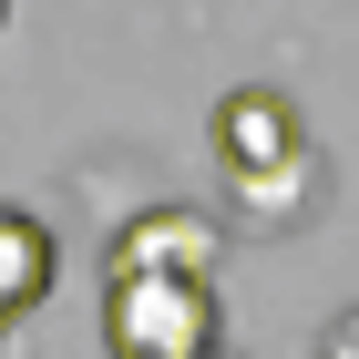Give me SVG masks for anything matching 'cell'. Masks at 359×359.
<instances>
[{
  "mask_svg": "<svg viewBox=\"0 0 359 359\" xmlns=\"http://www.w3.org/2000/svg\"><path fill=\"white\" fill-rule=\"evenodd\" d=\"M308 359H359V308H339V318H329V339H318Z\"/></svg>",
  "mask_w": 359,
  "mask_h": 359,
  "instance_id": "cell-6",
  "label": "cell"
},
{
  "mask_svg": "<svg viewBox=\"0 0 359 359\" xmlns=\"http://www.w3.org/2000/svg\"><path fill=\"white\" fill-rule=\"evenodd\" d=\"M216 257H226V226H216V216H195V205H154V216L113 226L103 287H134V277H195V287H216Z\"/></svg>",
  "mask_w": 359,
  "mask_h": 359,
  "instance_id": "cell-2",
  "label": "cell"
},
{
  "mask_svg": "<svg viewBox=\"0 0 359 359\" xmlns=\"http://www.w3.org/2000/svg\"><path fill=\"white\" fill-rule=\"evenodd\" d=\"M0 21H11V0H0Z\"/></svg>",
  "mask_w": 359,
  "mask_h": 359,
  "instance_id": "cell-7",
  "label": "cell"
},
{
  "mask_svg": "<svg viewBox=\"0 0 359 359\" xmlns=\"http://www.w3.org/2000/svg\"><path fill=\"white\" fill-rule=\"evenodd\" d=\"M298 154H308V134H298V113H287V93L247 83V93L216 103V165H226V185L277 175V165H298Z\"/></svg>",
  "mask_w": 359,
  "mask_h": 359,
  "instance_id": "cell-3",
  "label": "cell"
},
{
  "mask_svg": "<svg viewBox=\"0 0 359 359\" xmlns=\"http://www.w3.org/2000/svg\"><path fill=\"white\" fill-rule=\"evenodd\" d=\"M226 195H236V216L257 236H277V226H298L318 205V154H298V165H277V175H247V185H226Z\"/></svg>",
  "mask_w": 359,
  "mask_h": 359,
  "instance_id": "cell-5",
  "label": "cell"
},
{
  "mask_svg": "<svg viewBox=\"0 0 359 359\" xmlns=\"http://www.w3.org/2000/svg\"><path fill=\"white\" fill-rule=\"evenodd\" d=\"M103 339L113 359H216V287L195 277H134L103 298Z\"/></svg>",
  "mask_w": 359,
  "mask_h": 359,
  "instance_id": "cell-1",
  "label": "cell"
},
{
  "mask_svg": "<svg viewBox=\"0 0 359 359\" xmlns=\"http://www.w3.org/2000/svg\"><path fill=\"white\" fill-rule=\"evenodd\" d=\"M52 298V226L31 205H0V339Z\"/></svg>",
  "mask_w": 359,
  "mask_h": 359,
  "instance_id": "cell-4",
  "label": "cell"
},
{
  "mask_svg": "<svg viewBox=\"0 0 359 359\" xmlns=\"http://www.w3.org/2000/svg\"><path fill=\"white\" fill-rule=\"evenodd\" d=\"M216 359H236V349H216Z\"/></svg>",
  "mask_w": 359,
  "mask_h": 359,
  "instance_id": "cell-8",
  "label": "cell"
}]
</instances>
